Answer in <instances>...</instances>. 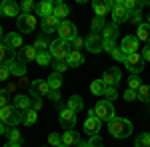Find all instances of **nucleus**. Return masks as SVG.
<instances>
[{
	"mask_svg": "<svg viewBox=\"0 0 150 147\" xmlns=\"http://www.w3.org/2000/svg\"><path fill=\"white\" fill-rule=\"evenodd\" d=\"M108 131L118 139H124L132 133V123L124 117H114L112 121H108Z\"/></svg>",
	"mask_w": 150,
	"mask_h": 147,
	"instance_id": "nucleus-1",
	"label": "nucleus"
},
{
	"mask_svg": "<svg viewBox=\"0 0 150 147\" xmlns=\"http://www.w3.org/2000/svg\"><path fill=\"white\" fill-rule=\"evenodd\" d=\"M48 52H50V56L52 60H66L70 54V42H64V40H54V42H50V48H48Z\"/></svg>",
	"mask_w": 150,
	"mask_h": 147,
	"instance_id": "nucleus-2",
	"label": "nucleus"
},
{
	"mask_svg": "<svg viewBox=\"0 0 150 147\" xmlns=\"http://www.w3.org/2000/svg\"><path fill=\"white\" fill-rule=\"evenodd\" d=\"M94 113H96V117H98L100 121H112L116 117L114 115V105H112V102H108V100H100V102L96 103Z\"/></svg>",
	"mask_w": 150,
	"mask_h": 147,
	"instance_id": "nucleus-3",
	"label": "nucleus"
},
{
	"mask_svg": "<svg viewBox=\"0 0 150 147\" xmlns=\"http://www.w3.org/2000/svg\"><path fill=\"white\" fill-rule=\"evenodd\" d=\"M22 115L24 113H20L14 105H6V107L0 109V121L6 125H18L22 121Z\"/></svg>",
	"mask_w": 150,
	"mask_h": 147,
	"instance_id": "nucleus-4",
	"label": "nucleus"
},
{
	"mask_svg": "<svg viewBox=\"0 0 150 147\" xmlns=\"http://www.w3.org/2000/svg\"><path fill=\"white\" fill-rule=\"evenodd\" d=\"M36 24H38V20H36L34 14H20V16L16 18V26H18V30H20L22 34L34 32Z\"/></svg>",
	"mask_w": 150,
	"mask_h": 147,
	"instance_id": "nucleus-5",
	"label": "nucleus"
},
{
	"mask_svg": "<svg viewBox=\"0 0 150 147\" xmlns=\"http://www.w3.org/2000/svg\"><path fill=\"white\" fill-rule=\"evenodd\" d=\"M100 129H102V121L96 117L94 109H88V113H86V121H84V131L92 137V135H98Z\"/></svg>",
	"mask_w": 150,
	"mask_h": 147,
	"instance_id": "nucleus-6",
	"label": "nucleus"
},
{
	"mask_svg": "<svg viewBox=\"0 0 150 147\" xmlns=\"http://www.w3.org/2000/svg\"><path fill=\"white\" fill-rule=\"evenodd\" d=\"M58 36H60V40H64V42H72L74 38H76V26L70 22V20H62L60 26H58Z\"/></svg>",
	"mask_w": 150,
	"mask_h": 147,
	"instance_id": "nucleus-7",
	"label": "nucleus"
},
{
	"mask_svg": "<svg viewBox=\"0 0 150 147\" xmlns=\"http://www.w3.org/2000/svg\"><path fill=\"white\" fill-rule=\"evenodd\" d=\"M86 48H88V52H92V54H98V52H102L104 50V36L102 34H96V32H90V34L86 36Z\"/></svg>",
	"mask_w": 150,
	"mask_h": 147,
	"instance_id": "nucleus-8",
	"label": "nucleus"
},
{
	"mask_svg": "<svg viewBox=\"0 0 150 147\" xmlns=\"http://www.w3.org/2000/svg\"><path fill=\"white\" fill-rule=\"evenodd\" d=\"M124 66H126L132 74H138V72L144 70V60H142V56H140L138 52H136V54H128L126 60H124Z\"/></svg>",
	"mask_w": 150,
	"mask_h": 147,
	"instance_id": "nucleus-9",
	"label": "nucleus"
},
{
	"mask_svg": "<svg viewBox=\"0 0 150 147\" xmlns=\"http://www.w3.org/2000/svg\"><path fill=\"white\" fill-rule=\"evenodd\" d=\"M120 79H122V74H120V70H118V68H108L106 72H104V76H102V84H104V86H112V88H118Z\"/></svg>",
	"mask_w": 150,
	"mask_h": 147,
	"instance_id": "nucleus-10",
	"label": "nucleus"
},
{
	"mask_svg": "<svg viewBox=\"0 0 150 147\" xmlns=\"http://www.w3.org/2000/svg\"><path fill=\"white\" fill-rule=\"evenodd\" d=\"M50 93V86L46 79H36L30 84V95H34L36 100H40V95H48Z\"/></svg>",
	"mask_w": 150,
	"mask_h": 147,
	"instance_id": "nucleus-11",
	"label": "nucleus"
},
{
	"mask_svg": "<svg viewBox=\"0 0 150 147\" xmlns=\"http://www.w3.org/2000/svg\"><path fill=\"white\" fill-rule=\"evenodd\" d=\"M58 121H60V127H64L66 131H70L74 125H76V113L72 111V109H62L60 111V117H58Z\"/></svg>",
	"mask_w": 150,
	"mask_h": 147,
	"instance_id": "nucleus-12",
	"label": "nucleus"
},
{
	"mask_svg": "<svg viewBox=\"0 0 150 147\" xmlns=\"http://www.w3.org/2000/svg\"><path fill=\"white\" fill-rule=\"evenodd\" d=\"M0 16H6V18H10V16H20V6L16 4V2H12V0H4L2 4H0Z\"/></svg>",
	"mask_w": 150,
	"mask_h": 147,
	"instance_id": "nucleus-13",
	"label": "nucleus"
},
{
	"mask_svg": "<svg viewBox=\"0 0 150 147\" xmlns=\"http://www.w3.org/2000/svg\"><path fill=\"white\" fill-rule=\"evenodd\" d=\"M120 50L124 54H136L138 52V38L136 36H124L122 38V44H120Z\"/></svg>",
	"mask_w": 150,
	"mask_h": 147,
	"instance_id": "nucleus-14",
	"label": "nucleus"
},
{
	"mask_svg": "<svg viewBox=\"0 0 150 147\" xmlns=\"http://www.w3.org/2000/svg\"><path fill=\"white\" fill-rule=\"evenodd\" d=\"M36 56H38V52L34 50V46H22L18 50V62H22V64L36 60Z\"/></svg>",
	"mask_w": 150,
	"mask_h": 147,
	"instance_id": "nucleus-15",
	"label": "nucleus"
},
{
	"mask_svg": "<svg viewBox=\"0 0 150 147\" xmlns=\"http://www.w3.org/2000/svg\"><path fill=\"white\" fill-rule=\"evenodd\" d=\"M14 56H16V52L12 50L10 46L0 42V64H2V66H8L10 62H14Z\"/></svg>",
	"mask_w": 150,
	"mask_h": 147,
	"instance_id": "nucleus-16",
	"label": "nucleus"
},
{
	"mask_svg": "<svg viewBox=\"0 0 150 147\" xmlns=\"http://www.w3.org/2000/svg\"><path fill=\"white\" fill-rule=\"evenodd\" d=\"M130 20V12L124 8V4L122 6H116L114 10H112V22L118 26V24H122V22H128Z\"/></svg>",
	"mask_w": 150,
	"mask_h": 147,
	"instance_id": "nucleus-17",
	"label": "nucleus"
},
{
	"mask_svg": "<svg viewBox=\"0 0 150 147\" xmlns=\"http://www.w3.org/2000/svg\"><path fill=\"white\" fill-rule=\"evenodd\" d=\"M34 10L38 16H42V18H46V16H52L54 14V2H48V0H44V2H38L34 6Z\"/></svg>",
	"mask_w": 150,
	"mask_h": 147,
	"instance_id": "nucleus-18",
	"label": "nucleus"
},
{
	"mask_svg": "<svg viewBox=\"0 0 150 147\" xmlns=\"http://www.w3.org/2000/svg\"><path fill=\"white\" fill-rule=\"evenodd\" d=\"M30 103H32V102H30V95H22V93H18V95H14V103H12V105H14L20 113H24V111L30 109Z\"/></svg>",
	"mask_w": 150,
	"mask_h": 147,
	"instance_id": "nucleus-19",
	"label": "nucleus"
},
{
	"mask_svg": "<svg viewBox=\"0 0 150 147\" xmlns=\"http://www.w3.org/2000/svg\"><path fill=\"white\" fill-rule=\"evenodd\" d=\"M58 26H60V20H58L54 14H52V16H46V18H42V32H44V34H50V32L58 30Z\"/></svg>",
	"mask_w": 150,
	"mask_h": 147,
	"instance_id": "nucleus-20",
	"label": "nucleus"
},
{
	"mask_svg": "<svg viewBox=\"0 0 150 147\" xmlns=\"http://www.w3.org/2000/svg\"><path fill=\"white\" fill-rule=\"evenodd\" d=\"M4 44L6 46H10L12 50H16V48H18V50H20V48H22V36L18 34V32H8V34H6V38H4Z\"/></svg>",
	"mask_w": 150,
	"mask_h": 147,
	"instance_id": "nucleus-21",
	"label": "nucleus"
},
{
	"mask_svg": "<svg viewBox=\"0 0 150 147\" xmlns=\"http://www.w3.org/2000/svg\"><path fill=\"white\" fill-rule=\"evenodd\" d=\"M80 141H82V139H80V135H78V131H74V129L64 131V135H62V143H64V145H68V147L78 145Z\"/></svg>",
	"mask_w": 150,
	"mask_h": 147,
	"instance_id": "nucleus-22",
	"label": "nucleus"
},
{
	"mask_svg": "<svg viewBox=\"0 0 150 147\" xmlns=\"http://www.w3.org/2000/svg\"><path fill=\"white\" fill-rule=\"evenodd\" d=\"M68 14H70L68 4H64V2L56 0V2H54V16H56L58 20L62 22V20H66V16H68Z\"/></svg>",
	"mask_w": 150,
	"mask_h": 147,
	"instance_id": "nucleus-23",
	"label": "nucleus"
},
{
	"mask_svg": "<svg viewBox=\"0 0 150 147\" xmlns=\"http://www.w3.org/2000/svg\"><path fill=\"white\" fill-rule=\"evenodd\" d=\"M136 38H138V42H146L150 46V24L148 22H142L138 26V30H136Z\"/></svg>",
	"mask_w": 150,
	"mask_h": 147,
	"instance_id": "nucleus-24",
	"label": "nucleus"
},
{
	"mask_svg": "<svg viewBox=\"0 0 150 147\" xmlns=\"http://www.w3.org/2000/svg\"><path fill=\"white\" fill-rule=\"evenodd\" d=\"M66 64H68L70 68H78V66H82V64H84V56H82L80 52L72 50V52L68 54V58H66Z\"/></svg>",
	"mask_w": 150,
	"mask_h": 147,
	"instance_id": "nucleus-25",
	"label": "nucleus"
},
{
	"mask_svg": "<svg viewBox=\"0 0 150 147\" xmlns=\"http://www.w3.org/2000/svg\"><path fill=\"white\" fill-rule=\"evenodd\" d=\"M8 68H10V74H14V76H18V78H24L26 76V64H22V62H10L8 64Z\"/></svg>",
	"mask_w": 150,
	"mask_h": 147,
	"instance_id": "nucleus-26",
	"label": "nucleus"
},
{
	"mask_svg": "<svg viewBox=\"0 0 150 147\" xmlns=\"http://www.w3.org/2000/svg\"><path fill=\"white\" fill-rule=\"evenodd\" d=\"M102 36H104V40H114V42H116V36H118V26H116L114 22H112V24H106V28L102 30Z\"/></svg>",
	"mask_w": 150,
	"mask_h": 147,
	"instance_id": "nucleus-27",
	"label": "nucleus"
},
{
	"mask_svg": "<svg viewBox=\"0 0 150 147\" xmlns=\"http://www.w3.org/2000/svg\"><path fill=\"white\" fill-rule=\"evenodd\" d=\"M82 107H84V102H82L80 95H70V100H68V109H72L74 113H78V111H82Z\"/></svg>",
	"mask_w": 150,
	"mask_h": 147,
	"instance_id": "nucleus-28",
	"label": "nucleus"
},
{
	"mask_svg": "<svg viewBox=\"0 0 150 147\" xmlns=\"http://www.w3.org/2000/svg\"><path fill=\"white\" fill-rule=\"evenodd\" d=\"M46 82H48V86H50V90H60V86H62V74L52 72Z\"/></svg>",
	"mask_w": 150,
	"mask_h": 147,
	"instance_id": "nucleus-29",
	"label": "nucleus"
},
{
	"mask_svg": "<svg viewBox=\"0 0 150 147\" xmlns=\"http://www.w3.org/2000/svg\"><path fill=\"white\" fill-rule=\"evenodd\" d=\"M92 8H94V12H96V16H100V18H104L106 14H108V4L106 2H100V0H94L92 2Z\"/></svg>",
	"mask_w": 150,
	"mask_h": 147,
	"instance_id": "nucleus-30",
	"label": "nucleus"
},
{
	"mask_svg": "<svg viewBox=\"0 0 150 147\" xmlns=\"http://www.w3.org/2000/svg\"><path fill=\"white\" fill-rule=\"evenodd\" d=\"M48 48H50V44H48L46 36H38L36 42H34V50L40 54V52H48Z\"/></svg>",
	"mask_w": 150,
	"mask_h": 147,
	"instance_id": "nucleus-31",
	"label": "nucleus"
},
{
	"mask_svg": "<svg viewBox=\"0 0 150 147\" xmlns=\"http://www.w3.org/2000/svg\"><path fill=\"white\" fill-rule=\"evenodd\" d=\"M136 95H138V100H140V102L150 103V86L142 84V86H140V90L136 91Z\"/></svg>",
	"mask_w": 150,
	"mask_h": 147,
	"instance_id": "nucleus-32",
	"label": "nucleus"
},
{
	"mask_svg": "<svg viewBox=\"0 0 150 147\" xmlns=\"http://www.w3.org/2000/svg\"><path fill=\"white\" fill-rule=\"evenodd\" d=\"M90 26H92V32L100 34L104 28H106V20H104V18H100V16H94V18H92V24H90Z\"/></svg>",
	"mask_w": 150,
	"mask_h": 147,
	"instance_id": "nucleus-33",
	"label": "nucleus"
},
{
	"mask_svg": "<svg viewBox=\"0 0 150 147\" xmlns=\"http://www.w3.org/2000/svg\"><path fill=\"white\" fill-rule=\"evenodd\" d=\"M36 119H38V111H34V109H28V111H24L22 115V121L26 125H34Z\"/></svg>",
	"mask_w": 150,
	"mask_h": 147,
	"instance_id": "nucleus-34",
	"label": "nucleus"
},
{
	"mask_svg": "<svg viewBox=\"0 0 150 147\" xmlns=\"http://www.w3.org/2000/svg\"><path fill=\"white\" fill-rule=\"evenodd\" d=\"M102 95L108 100V102H112V100H116L118 98V88H112V86H104V91Z\"/></svg>",
	"mask_w": 150,
	"mask_h": 147,
	"instance_id": "nucleus-35",
	"label": "nucleus"
},
{
	"mask_svg": "<svg viewBox=\"0 0 150 147\" xmlns=\"http://www.w3.org/2000/svg\"><path fill=\"white\" fill-rule=\"evenodd\" d=\"M36 62H38V66H48V64H52L50 52H40V54L36 56Z\"/></svg>",
	"mask_w": 150,
	"mask_h": 147,
	"instance_id": "nucleus-36",
	"label": "nucleus"
},
{
	"mask_svg": "<svg viewBox=\"0 0 150 147\" xmlns=\"http://www.w3.org/2000/svg\"><path fill=\"white\" fill-rule=\"evenodd\" d=\"M140 86H142V82H140V78L136 76V74H132V76L128 78V90H132V91H138V90H140Z\"/></svg>",
	"mask_w": 150,
	"mask_h": 147,
	"instance_id": "nucleus-37",
	"label": "nucleus"
},
{
	"mask_svg": "<svg viewBox=\"0 0 150 147\" xmlns=\"http://www.w3.org/2000/svg\"><path fill=\"white\" fill-rule=\"evenodd\" d=\"M136 147H150V133H140L134 141Z\"/></svg>",
	"mask_w": 150,
	"mask_h": 147,
	"instance_id": "nucleus-38",
	"label": "nucleus"
},
{
	"mask_svg": "<svg viewBox=\"0 0 150 147\" xmlns=\"http://www.w3.org/2000/svg\"><path fill=\"white\" fill-rule=\"evenodd\" d=\"M6 133H8V139H10L12 143H18V145L22 143V135H20V131H18L16 127H12V129H8Z\"/></svg>",
	"mask_w": 150,
	"mask_h": 147,
	"instance_id": "nucleus-39",
	"label": "nucleus"
},
{
	"mask_svg": "<svg viewBox=\"0 0 150 147\" xmlns=\"http://www.w3.org/2000/svg\"><path fill=\"white\" fill-rule=\"evenodd\" d=\"M90 91H92L94 95H102V91H104V84H102V79H94L92 84H90Z\"/></svg>",
	"mask_w": 150,
	"mask_h": 147,
	"instance_id": "nucleus-40",
	"label": "nucleus"
},
{
	"mask_svg": "<svg viewBox=\"0 0 150 147\" xmlns=\"http://www.w3.org/2000/svg\"><path fill=\"white\" fill-rule=\"evenodd\" d=\"M124 8H126L128 12L140 10V8H142V2H138V0H124Z\"/></svg>",
	"mask_w": 150,
	"mask_h": 147,
	"instance_id": "nucleus-41",
	"label": "nucleus"
},
{
	"mask_svg": "<svg viewBox=\"0 0 150 147\" xmlns=\"http://www.w3.org/2000/svg\"><path fill=\"white\" fill-rule=\"evenodd\" d=\"M52 66H54V72H58V74H62L64 70H68V68H70L68 64H66V60H56Z\"/></svg>",
	"mask_w": 150,
	"mask_h": 147,
	"instance_id": "nucleus-42",
	"label": "nucleus"
},
{
	"mask_svg": "<svg viewBox=\"0 0 150 147\" xmlns=\"http://www.w3.org/2000/svg\"><path fill=\"white\" fill-rule=\"evenodd\" d=\"M48 143L52 147H60L62 145V137L58 135V133H50V135H48Z\"/></svg>",
	"mask_w": 150,
	"mask_h": 147,
	"instance_id": "nucleus-43",
	"label": "nucleus"
},
{
	"mask_svg": "<svg viewBox=\"0 0 150 147\" xmlns=\"http://www.w3.org/2000/svg\"><path fill=\"white\" fill-rule=\"evenodd\" d=\"M36 4L32 2V0H22V4H20V10H22V14H30V10L34 8Z\"/></svg>",
	"mask_w": 150,
	"mask_h": 147,
	"instance_id": "nucleus-44",
	"label": "nucleus"
},
{
	"mask_svg": "<svg viewBox=\"0 0 150 147\" xmlns=\"http://www.w3.org/2000/svg\"><path fill=\"white\" fill-rule=\"evenodd\" d=\"M102 145H104V141L100 135H92L88 139V147H102Z\"/></svg>",
	"mask_w": 150,
	"mask_h": 147,
	"instance_id": "nucleus-45",
	"label": "nucleus"
},
{
	"mask_svg": "<svg viewBox=\"0 0 150 147\" xmlns=\"http://www.w3.org/2000/svg\"><path fill=\"white\" fill-rule=\"evenodd\" d=\"M130 22L132 24H142V12L140 10H134V12H130Z\"/></svg>",
	"mask_w": 150,
	"mask_h": 147,
	"instance_id": "nucleus-46",
	"label": "nucleus"
},
{
	"mask_svg": "<svg viewBox=\"0 0 150 147\" xmlns=\"http://www.w3.org/2000/svg\"><path fill=\"white\" fill-rule=\"evenodd\" d=\"M70 46H72V48H74V50H76V52H80V48H82V46H86V42H84V40H82L80 36H76V38H74V40H72V42H70Z\"/></svg>",
	"mask_w": 150,
	"mask_h": 147,
	"instance_id": "nucleus-47",
	"label": "nucleus"
},
{
	"mask_svg": "<svg viewBox=\"0 0 150 147\" xmlns=\"http://www.w3.org/2000/svg\"><path fill=\"white\" fill-rule=\"evenodd\" d=\"M8 78H10V68L0 64V82H6Z\"/></svg>",
	"mask_w": 150,
	"mask_h": 147,
	"instance_id": "nucleus-48",
	"label": "nucleus"
},
{
	"mask_svg": "<svg viewBox=\"0 0 150 147\" xmlns=\"http://www.w3.org/2000/svg\"><path fill=\"white\" fill-rule=\"evenodd\" d=\"M112 58H114L116 62H122V64H124V60H126V54H124L120 48H116L114 52H112Z\"/></svg>",
	"mask_w": 150,
	"mask_h": 147,
	"instance_id": "nucleus-49",
	"label": "nucleus"
},
{
	"mask_svg": "<svg viewBox=\"0 0 150 147\" xmlns=\"http://www.w3.org/2000/svg\"><path fill=\"white\" fill-rule=\"evenodd\" d=\"M8 105V91L6 90H0V109Z\"/></svg>",
	"mask_w": 150,
	"mask_h": 147,
	"instance_id": "nucleus-50",
	"label": "nucleus"
},
{
	"mask_svg": "<svg viewBox=\"0 0 150 147\" xmlns=\"http://www.w3.org/2000/svg\"><path fill=\"white\" fill-rule=\"evenodd\" d=\"M114 50H116V42L114 40H104V52H110V54H112Z\"/></svg>",
	"mask_w": 150,
	"mask_h": 147,
	"instance_id": "nucleus-51",
	"label": "nucleus"
},
{
	"mask_svg": "<svg viewBox=\"0 0 150 147\" xmlns=\"http://www.w3.org/2000/svg\"><path fill=\"white\" fill-rule=\"evenodd\" d=\"M138 95H136V91H132V90H126L124 91V100L126 102H132V100H136Z\"/></svg>",
	"mask_w": 150,
	"mask_h": 147,
	"instance_id": "nucleus-52",
	"label": "nucleus"
},
{
	"mask_svg": "<svg viewBox=\"0 0 150 147\" xmlns=\"http://www.w3.org/2000/svg\"><path fill=\"white\" fill-rule=\"evenodd\" d=\"M140 56H142V60H144V62H150V46L142 48V54H140Z\"/></svg>",
	"mask_w": 150,
	"mask_h": 147,
	"instance_id": "nucleus-53",
	"label": "nucleus"
},
{
	"mask_svg": "<svg viewBox=\"0 0 150 147\" xmlns=\"http://www.w3.org/2000/svg\"><path fill=\"white\" fill-rule=\"evenodd\" d=\"M48 98H50L52 102H60V93H58V90H50Z\"/></svg>",
	"mask_w": 150,
	"mask_h": 147,
	"instance_id": "nucleus-54",
	"label": "nucleus"
},
{
	"mask_svg": "<svg viewBox=\"0 0 150 147\" xmlns=\"http://www.w3.org/2000/svg\"><path fill=\"white\" fill-rule=\"evenodd\" d=\"M40 107H42V102H40V100H34V103H32V109H34V111H38Z\"/></svg>",
	"mask_w": 150,
	"mask_h": 147,
	"instance_id": "nucleus-55",
	"label": "nucleus"
},
{
	"mask_svg": "<svg viewBox=\"0 0 150 147\" xmlns=\"http://www.w3.org/2000/svg\"><path fill=\"white\" fill-rule=\"evenodd\" d=\"M6 131H8V129H6V123H2V121H0V135H4Z\"/></svg>",
	"mask_w": 150,
	"mask_h": 147,
	"instance_id": "nucleus-56",
	"label": "nucleus"
},
{
	"mask_svg": "<svg viewBox=\"0 0 150 147\" xmlns=\"http://www.w3.org/2000/svg\"><path fill=\"white\" fill-rule=\"evenodd\" d=\"M2 147H20V145H18V143H12V141H8V143H4Z\"/></svg>",
	"mask_w": 150,
	"mask_h": 147,
	"instance_id": "nucleus-57",
	"label": "nucleus"
},
{
	"mask_svg": "<svg viewBox=\"0 0 150 147\" xmlns=\"http://www.w3.org/2000/svg\"><path fill=\"white\" fill-rule=\"evenodd\" d=\"M76 147H88V141H80V143H78Z\"/></svg>",
	"mask_w": 150,
	"mask_h": 147,
	"instance_id": "nucleus-58",
	"label": "nucleus"
},
{
	"mask_svg": "<svg viewBox=\"0 0 150 147\" xmlns=\"http://www.w3.org/2000/svg\"><path fill=\"white\" fill-rule=\"evenodd\" d=\"M2 32H4V30H2V26H0V38H2Z\"/></svg>",
	"mask_w": 150,
	"mask_h": 147,
	"instance_id": "nucleus-59",
	"label": "nucleus"
},
{
	"mask_svg": "<svg viewBox=\"0 0 150 147\" xmlns=\"http://www.w3.org/2000/svg\"><path fill=\"white\" fill-rule=\"evenodd\" d=\"M60 147H68V145H64V143H62V145H60Z\"/></svg>",
	"mask_w": 150,
	"mask_h": 147,
	"instance_id": "nucleus-60",
	"label": "nucleus"
},
{
	"mask_svg": "<svg viewBox=\"0 0 150 147\" xmlns=\"http://www.w3.org/2000/svg\"><path fill=\"white\" fill-rule=\"evenodd\" d=\"M148 24H150V16H148Z\"/></svg>",
	"mask_w": 150,
	"mask_h": 147,
	"instance_id": "nucleus-61",
	"label": "nucleus"
}]
</instances>
